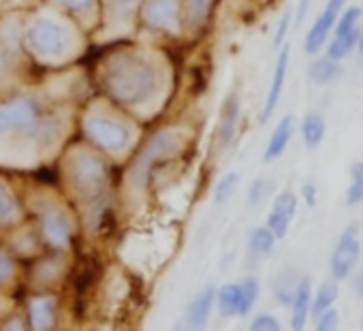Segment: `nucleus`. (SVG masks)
<instances>
[{
  "instance_id": "nucleus-1",
  "label": "nucleus",
  "mask_w": 363,
  "mask_h": 331,
  "mask_svg": "<svg viewBox=\"0 0 363 331\" xmlns=\"http://www.w3.org/2000/svg\"><path fill=\"white\" fill-rule=\"evenodd\" d=\"M184 139H186V135L182 130H162V133H158L147 143V147L139 154L137 162L133 164L130 176H128L130 189L135 193H139L147 182V176H150V172L154 167V162H160V160L173 156L175 152H179L182 145H184Z\"/></svg>"
},
{
  "instance_id": "nucleus-2",
  "label": "nucleus",
  "mask_w": 363,
  "mask_h": 331,
  "mask_svg": "<svg viewBox=\"0 0 363 331\" xmlns=\"http://www.w3.org/2000/svg\"><path fill=\"white\" fill-rule=\"evenodd\" d=\"M361 261V225L350 223L346 225L329 254V278L344 282L350 278L354 267Z\"/></svg>"
},
{
  "instance_id": "nucleus-3",
  "label": "nucleus",
  "mask_w": 363,
  "mask_h": 331,
  "mask_svg": "<svg viewBox=\"0 0 363 331\" xmlns=\"http://www.w3.org/2000/svg\"><path fill=\"white\" fill-rule=\"evenodd\" d=\"M86 130L94 143L105 147L107 152H122L130 143V130L124 122L107 113H90L86 118Z\"/></svg>"
},
{
  "instance_id": "nucleus-4",
  "label": "nucleus",
  "mask_w": 363,
  "mask_h": 331,
  "mask_svg": "<svg viewBox=\"0 0 363 331\" xmlns=\"http://www.w3.org/2000/svg\"><path fill=\"white\" fill-rule=\"evenodd\" d=\"M39 237L54 252L69 250L73 237V225L69 214L58 206H45L39 212Z\"/></svg>"
},
{
  "instance_id": "nucleus-5",
  "label": "nucleus",
  "mask_w": 363,
  "mask_h": 331,
  "mask_svg": "<svg viewBox=\"0 0 363 331\" xmlns=\"http://www.w3.org/2000/svg\"><path fill=\"white\" fill-rule=\"evenodd\" d=\"M71 182L86 197L96 199L105 189V167L92 154H79L71 164Z\"/></svg>"
},
{
  "instance_id": "nucleus-6",
  "label": "nucleus",
  "mask_w": 363,
  "mask_h": 331,
  "mask_svg": "<svg viewBox=\"0 0 363 331\" xmlns=\"http://www.w3.org/2000/svg\"><path fill=\"white\" fill-rule=\"evenodd\" d=\"M346 3H348V0H327V3H325V9L320 11V16L314 20V24H312L310 30L306 33V39H303V50H306V54L318 56V52L327 45L329 35L333 33L335 20H337V16L342 13V9L346 7Z\"/></svg>"
},
{
  "instance_id": "nucleus-7",
  "label": "nucleus",
  "mask_w": 363,
  "mask_h": 331,
  "mask_svg": "<svg viewBox=\"0 0 363 331\" xmlns=\"http://www.w3.org/2000/svg\"><path fill=\"white\" fill-rule=\"evenodd\" d=\"M30 41H33L35 52H39L41 56H48V58L62 56L65 52H69V47L73 43L69 30L58 22H35Z\"/></svg>"
},
{
  "instance_id": "nucleus-8",
  "label": "nucleus",
  "mask_w": 363,
  "mask_h": 331,
  "mask_svg": "<svg viewBox=\"0 0 363 331\" xmlns=\"http://www.w3.org/2000/svg\"><path fill=\"white\" fill-rule=\"evenodd\" d=\"M24 318L30 331H54L58 325V297L48 291H35L26 301Z\"/></svg>"
},
{
  "instance_id": "nucleus-9",
  "label": "nucleus",
  "mask_w": 363,
  "mask_h": 331,
  "mask_svg": "<svg viewBox=\"0 0 363 331\" xmlns=\"http://www.w3.org/2000/svg\"><path fill=\"white\" fill-rule=\"evenodd\" d=\"M214 293L216 286L210 284L195 295L186 308L184 320H182V331H208V322L214 310Z\"/></svg>"
},
{
  "instance_id": "nucleus-10",
  "label": "nucleus",
  "mask_w": 363,
  "mask_h": 331,
  "mask_svg": "<svg viewBox=\"0 0 363 331\" xmlns=\"http://www.w3.org/2000/svg\"><path fill=\"white\" fill-rule=\"evenodd\" d=\"M35 124V109L28 103L0 107V137L28 133Z\"/></svg>"
},
{
  "instance_id": "nucleus-11",
  "label": "nucleus",
  "mask_w": 363,
  "mask_h": 331,
  "mask_svg": "<svg viewBox=\"0 0 363 331\" xmlns=\"http://www.w3.org/2000/svg\"><path fill=\"white\" fill-rule=\"evenodd\" d=\"M289 60H291V47L282 45V50L278 54V60H276V67H274V75H272L265 107H263V113H261V122H267L274 116V111H276V107H278V103L282 99L284 84H286V73H289Z\"/></svg>"
},
{
  "instance_id": "nucleus-12",
  "label": "nucleus",
  "mask_w": 363,
  "mask_h": 331,
  "mask_svg": "<svg viewBox=\"0 0 363 331\" xmlns=\"http://www.w3.org/2000/svg\"><path fill=\"white\" fill-rule=\"evenodd\" d=\"M312 291H314L312 278L301 276L299 284L295 288V297H293V301L289 305V310H291V318H289L291 331H306V325L310 320V308H312Z\"/></svg>"
},
{
  "instance_id": "nucleus-13",
  "label": "nucleus",
  "mask_w": 363,
  "mask_h": 331,
  "mask_svg": "<svg viewBox=\"0 0 363 331\" xmlns=\"http://www.w3.org/2000/svg\"><path fill=\"white\" fill-rule=\"evenodd\" d=\"M238 122H240V96L233 92V94L225 101L223 111H220L218 130H216V143H218V150L229 147V143H231V141H233V137H235Z\"/></svg>"
},
{
  "instance_id": "nucleus-14",
  "label": "nucleus",
  "mask_w": 363,
  "mask_h": 331,
  "mask_svg": "<svg viewBox=\"0 0 363 331\" xmlns=\"http://www.w3.org/2000/svg\"><path fill=\"white\" fill-rule=\"evenodd\" d=\"M293 130H295V118L291 113L282 116V120L276 124V128L272 130L269 141L265 145V152H263L265 162H274L286 152V147H289V143L293 139Z\"/></svg>"
},
{
  "instance_id": "nucleus-15",
  "label": "nucleus",
  "mask_w": 363,
  "mask_h": 331,
  "mask_svg": "<svg viewBox=\"0 0 363 331\" xmlns=\"http://www.w3.org/2000/svg\"><path fill=\"white\" fill-rule=\"evenodd\" d=\"M65 274V261L62 252L45 254L35 263V282L41 286V291H50Z\"/></svg>"
},
{
  "instance_id": "nucleus-16",
  "label": "nucleus",
  "mask_w": 363,
  "mask_h": 331,
  "mask_svg": "<svg viewBox=\"0 0 363 331\" xmlns=\"http://www.w3.org/2000/svg\"><path fill=\"white\" fill-rule=\"evenodd\" d=\"M299 278H301V274H297L293 267H282L280 271H276V276L272 278V295L280 305H284V308L291 305V301L295 297V288L299 284Z\"/></svg>"
},
{
  "instance_id": "nucleus-17",
  "label": "nucleus",
  "mask_w": 363,
  "mask_h": 331,
  "mask_svg": "<svg viewBox=\"0 0 363 331\" xmlns=\"http://www.w3.org/2000/svg\"><path fill=\"white\" fill-rule=\"evenodd\" d=\"M301 141L308 150H318L320 143L325 141V135H327V122H325V116L318 113V111H308L301 120Z\"/></svg>"
},
{
  "instance_id": "nucleus-18",
  "label": "nucleus",
  "mask_w": 363,
  "mask_h": 331,
  "mask_svg": "<svg viewBox=\"0 0 363 331\" xmlns=\"http://www.w3.org/2000/svg\"><path fill=\"white\" fill-rule=\"evenodd\" d=\"M340 297V282L333 278L323 280L314 291H312V308H310V318L320 316L323 312L331 310Z\"/></svg>"
},
{
  "instance_id": "nucleus-19",
  "label": "nucleus",
  "mask_w": 363,
  "mask_h": 331,
  "mask_svg": "<svg viewBox=\"0 0 363 331\" xmlns=\"http://www.w3.org/2000/svg\"><path fill=\"white\" fill-rule=\"evenodd\" d=\"M342 75V67L340 62L327 58V56H318L310 62L308 67V77L314 86H329L335 79H340Z\"/></svg>"
},
{
  "instance_id": "nucleus-20",
  "label": "nucleus",
  "mask_w": 363,
  "mask_h": 331,
  "mask_svg": "<svg viewBox=\"0 0 363 331\" xmlns=\"http://www.w3.org/2000/svg\"><path fill=\"white\" fill-rule=\"evenodd\" d=\"M214 308L225 318H235L240 308V284L238 282H225L216 286L214 293Z\"/></svg>"
},
{
  "instance_id": "nucleus-21",
  "label": "nucleus",
  "mask_w": 363,
  "mask_h": 331,
  "mask_svg": "<svg viewBox=\"0 0 363 331\" xmlns=\"http://www.w3.org/2000/svg\"><path fill=\"white\" fill-rule=\"evenodd\" d=\"M240 308H238V316L244 318L252 312V308L257 305L259 297H261V282L255 276H246L240 282Z\"/></svg>"
},
{
  "instance_id": "nucleus-22",
  "label": "nucleus",
  "mask_w": 363,
  "mask_h": 331,
  "mask_svg": "<svg viewBox=\"0 0 363 331\" xmlns=\"http://www.w3.org/2000/svg\"><path fill=\"white\" fill-rule=\"evenodd\" d=\"M276 244H278L276 235L265 225L255 227L248 235V250L255 257H269L276 250Z\"/></svg>"
},
{
  "instance_id": "nucleus-23",
  "label": "nucleus",
  "mask_w": 363,
  "mask_h": 331,
  "mask_svg": "<svg viewBox=\"0 0 363 331\" xmlns=\"http://www.w3.org/2000/svg\"><path fill=\"white\" fill-rule=\"evenodd\" d=\"M344 201L348 208L363 203V160H354L348 169V186L344 193Z\"/></svg>"
},
{
  "instance_id": "nucleus-24",
  "label": "nucleus",
  "mask_w": 363,
  "mask_h": 331,
  "mask_svg": "<svg viewBox=\"0 0 363 331\" xmlns=\"http://www.w3.org/2000/svg\"><path fill=\"white\" fill-rule=\"evenodd\" d=\"M20 223V206L11 191L0 182V229H13Z\"/></svg>"
},
{
  "instance_id": "nucleus-25",
  "label": "nucleus",
  "mask_w": 363,
  "mask_h": 331,
  "mask_svg": "<svg viewBox=\"0 0 363 331\" xmlns=\"http://www.w3.org/2000/svg\"><path fill=\"white\" fill-rule=\"evenodd\" d=\"M359 35L361 30H352L348 35H342V37H333L331 41H327L325 45V56L335 60V62H342L344 58H348V54H352V50L357 47V41H359Z\"/></svg>"
},
{
  "instance_id": "nucleus-26",
  "label": "nucleus",
  "mask_w": 363,
  "mask_h": 331,
  "mask_svg": "<svg viewBox=\"0 0 363 331\" xmlns=\"http://www.w3.org/2000/svg\"><path fill=\"white\" fill-rule=\"evenodd\" d=\"M361 16H363V9H361L359 5L344 7V9H342V13H340V16H337V20H335L333 37H342V35H348V33H352V30H359Z\"/></svg>"
},
{
  "instance_id": "nucleus-27",
  "label": "nucleus",
  "mask_w": 363,
  "mask_h": 331,
  "mask_svg": "<svg viewBox=\"0 0 363 331\" xmlns=\"http://www.w3.org/2000/svg\"><path fill=\"white\" fill-rule=\"evenodd\" d=\"M145 18L158 26H171L175 24V5L171 0H154L145 11Z\"/></svg>"
},
{
  "instance_id": "nucleus-28",
  "label": "nucleus",
  "mask_w": 363,
  "mask_h": 331,
  "mask_svg": "<svg viewBox=\"0 0 363 331\" xmlns=\"http://www.w3.org/2000/svg\"><path fill=\"white\" fill-rule=\"evenodd\" d=\"M18 280V259L11 250L0 246V291L9 288Z\"/></svg>"
},
{
  "instance_id": "nucleus-29",
  "label": "nucleus",
  "mask_w": 363,
  "mask_h": 331,
  "mask_svg": "<svg viewBox=\"0 0 363 331\" xmlns=\"http://www.w3.org/2000/svg\"><path fill=\"white\" fill-rule=\"evenodd\" d=\"M238 186H240V176H238L235 172L225 174V176L218 180L216 189H214V201H216V206H225V203L235 195Z\"/></svg>"
},
{
  "instance_id": "nucleus-30",
  "label": "nucleus",
  "mask_w": 363,
  "mask_h": 331,
  "mask_svg": "<svg viewBox=\"0 0 363 331\" xmlns=\"http://www.w3.org/2000/svg\"><path fill=\"white\" fill-rule=\"evenodd\" d=\"M297 208H299V197L293 191H282L272 201V210L282 214V216H286V218H291V220L295 218Z\"/></svg>"
},
{
  "instance_id": "nucleus-31",
  "label": "nucleus",
  "mask_w": 363,
  "mask_h": 331,
  "mask_svg": "<svg viewBox=\"0 0 363 331\" xmlns=\"http://www.w3.org/2000/svg\"><path fill=\"white\" fill-rule=\"evenodd\" d=\"M272 191H274V182L269 178H257L248 189V203L252 208L261 206L272 195Z\"/></svg>"
},
{
  "instance_id": "nucleus-32",
  "label": "nucleus",
  "mask_w": 363,
  "mask_h": 331,
  "mask_svg": "<svg viewBox=\"0 0 363 331\" xmlns=\"http://www.w3.org/2000/svg\"><path fill=\"white\" fill-rule=\"evenodd\" d=\"M248 331H284V329H282V322H280V318L276 314L259 312L248 322Z\"/></svg>"
},
{
  "instance_id": "nucleus-33",
  "label": "nucleus",
  "mask_w": 363,
  "mask_h": 331,
  "mask_svg": "<svg viewBox=\"0 0 363 331\" xmlns=\"http://www.w3.org/2000/svg\"><path fill=\"white\" fill-rule=\"evenodd\" d=\"M291 223H293L291 218H286V216H282V214H278V212H274V210H269V214H267V218H265V227L276 235L278 242L284 240V237L289 235Z\"/></svg>"
},
{
  "instance_id": "nucleus-34",
  "label": "nucleus",
  "mask_w": 363,
  "mask_h": 331,
  "mask_svg": "<svg viewBox=\"0 0 363 331\" xmlns=\"http://www.w3.org/2000/svg\"><path fill=\"white\" fill-rule=\"evenodd\" d=\"M312 331H340V312L335 308H331V310L323 312L320 316H316Z\"/></svg>"
},
{
  "instance_id": "nucleus-35",
  "label": "nucleus",
  "mask_w": 363,
  "mask_h": 331,
  "mask_svg": "<svg viewBox=\"0 0 363 331\" xmlns=\"http://www.w3.org/2000/svg\"><path fill=\"white\" fill-rule=\"evenodd\" d=\"M291 22H293V9H286L278 22V28H276V35H274V47H282L284 45V39L289 35V28H291Z\"/></svg>"
},
{
  "instance_id": "nucleus-36",
  "label": "nucleus",
  "mask_w": 363,
  "mask_h": 331,
  "mask_svg": "<svg viewBox=\"0 0 363 331\" xmlns=\"http://www.w3.org/2000/svg\"><path fill=\"white\" fill-rule=\"evenodd\" d=\"M0 331H30V329H28L24 316L11 314V316L3 318V322H0Z\"/></svg>"
},
{
  "instance_id": "nucleus-37",
  "label": "nucleus",
  "mask_w": 363,
  "mask_h": 331,
  "mask_svg": "<svg viewBox=\"0 0 363 331\" xmlns=\"http://www.w3.org/2000/svg\"><path fill=\"white\" fill-rule=\"evenodd\" d=\"M301 201L306 203V208H316V203H318V186L314 184V182H306L303 186H301Z\"/></svg>"
},
{
  "instance_id": "nucleus-38",
  "label": "nucleus",
  "mask_w": 363,
  "mask_h": 331,
  "mask_svg": "<svg viewBox=\"0 0 363 331\" xmlns=\"http://www.w3.org/2000/svg\"><path fill=\"white\" fill-rule=\"evenodd\" d=\"M208 3L210 0H189V9H191V16L199 22L201 18H203V13H206V9H208Z\"/></svg>"
},
{
  "instance_id": "nucleus-39",
  "label": "nucleus",
  "mask_w": 363,
  "mask_h": 331,
  "mask_svg": "<svg viewBox=\"0 0 363 331\" xmlns=\"http://www.w3.org/2000/svg\"><path fill=\"white\" fill-rule=\"evenodd\" d=\"M352 293H354L357 299H363V276L361 274H357L352 278Z\"/></svg>"
},
{
  "instance_id": "nucleus-40",
  "label": "nucleus",
  "mask_w": 363,
  "mask_h": 331,
  "mask_svg": "<svg viewBox=\"0 0 363 331\" xmlns=\"http://www.w3.org/2000/svg\"><path fill=\"white\" fill-rule=\"evenodd\" d=\"M308 7H310V0H299V9H297V24H301V22H303Z\"/></svg>"
},
{
  "instance_id": "nucleus-41",
  "label": "nucleus",
  "mask_w": 363,
  "mask_h": 331,
  "mask_svg": "<svg viewBox=\"0 0 363 331\" xmlns=\"http://www.w3.org/2000/svg\"><path fill=\"white\" fill-rule=\"evenodd\" d=\"M67 5H71L73 9H86L90 7V0H65Z\"/></svg>"
},
{
  "instance_id": "nucleus-42",
  "label": "nucleus",
  "mask_w": 363,
  "mask_h": 331,
  "mask_svg": "<svg viewBox=\"0 0 363 331\" xmlns=\"http://www.w3.org/2000/svg\"><path fill=\"white\" fill-rule=\"evenodd\" d=\"M354 50H357V56H359L357 60H359V64L363 67V30H361V35H359V41H357V47H354Z\"/></svg>"
},
{
  "instance_id": "nucleus-43",
  "label": "nucleus",
  "mask_w": 363,
  "mask_h": 331,
  "mask_svg": "<svg viewBox=\"0 0 363 331\" xmlns=\"http://www.w3.org/2000/svg\"><path fill=\"white\" fill-rule=\"evenodd\" d=\"M171 331H182V322H177V325H175V327H173Z\"/></svg>"
},
{
  "instance_id": "nucleus-44",
  "label": "nucleus",
  "mask_w": 363,
  "mask_h": 331,
  "mask_svg": "<svg viewBox=\"0 0 363 331\" xmlns=\"http://www.w3.org/2000/svg\"><path fill=\"white\" fill-rule=\"evenodd\" d=\"M359 325H361V329H363V312H361V318H359Z\"/></svg>"
},
{
  "instance_id": "nucleus-45",
  "label": "nucleus",
  "mask_w": 363,
  "mask_h": 331,
  "mask_svg": "<svg viewBox=\"0 0 363 331\" xmlns=\"http://www.w3.org/2000/svg\"><path fill=\"white\" fill-rule=\"evenodd\" d=\"M0 308H3V295H0ZM0 314H3V310H0Z\"/></svg>"
},
{
  "instance_id": "nucleus-46",
  "label": "nucleus",
  "mask_w": 363,
  "mask_h": 331,
  "mask_svg": "<svg viewBox=\"0 0 363 331\" xmlns=\"http://www.w3.org/2000/svg\"><path fill=\"white\" fill-rule=\"evenodd\" d=\"M361 276H363V257H361Z\"/></svg>"
},
{
  "instance_id": "nucleus-47",
  "label": "nucleus",
  "mask_w": 363,
  "mask_h": 331,
  "mask_svg": "<svg viewBox=\"0 0 363 331\" xmlns=\"http://www.w3.org/2000/svg\"><path fill=\"white\" fill-rule=\"evenodd\" d=\"M235 331H240V329H235Z\"/></svg>"
}]
</instances>
